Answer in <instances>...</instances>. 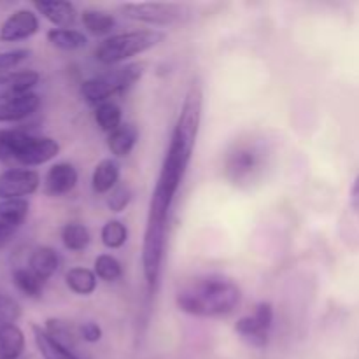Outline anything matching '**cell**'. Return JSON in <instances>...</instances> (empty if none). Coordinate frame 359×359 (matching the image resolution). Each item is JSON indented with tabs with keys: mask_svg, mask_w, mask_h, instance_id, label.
<instances>
[{
	"mask_svg": "<svg viewBox=\"0 0 359 359\" xmlns=\"http://www.w3.org/2000/svg\"><path fill=\"white\" fill-rule=\"evenodd\" d=\"M34 7L58 28H70L76 23V7L72 2L67 0H37L34 2Z\"/></svg>",
	"mask_w": 359,
	"mask_h": 359,
	"instance_id": "cell-15",
	"label": "cell"
},
{
	"mask_svg": "<svg viewBox=\"0 0 359 359\" xmlns=\"http://www.w3.org/2000/svg\"><path fill=\"white\" fill-rule=\"evenodd\" d=\"M13 283L16 286V290L28 298H41L46 284L28 266H18V269H14Z\"/></svg>",
	"mask_w": 359,
	"mask_h": 359,
	"instance_id": "cell-23",
	"label": "cell"
},
{
	"mask_svg": "<svg viewBox=\"0 0 359 359\" xmlns=\"http://www.w3.org/2000/svg\"><path fill=\"white\" fill-rule=\"evenodd\" d=\"M241 287L223 276H207L196 279L175 297L179 311L195 318L228 316L241 305Z\"/></svg>",
	"mask_w": 359,
	"mask_h": 359,
	"instance_id": "cell-2",
	"label": "cell"
},
{
	"mask_svg": "<svg viewBox=\"0 0 359 359\" xmlns=\"http://www.w3.org/2000/svg\"><path fill=\"white\" fill-rule=\"evenodd\" d=\"M39 105H41V97L34 91L13 100L0 102V123L23 121L37 112Z\"/></svg>",
	"mask_w": 359,
	"mask_h": 359,
	"instance_id": "cell-14",
	"label": "cell"
},
{
	"mask_svg": "<svg viewBox=\"0 0 359 359\" xmlns=\"http://www.w3.org/2000/svg\"><path fill=\"white\" fill-rule=\"evenodd\" d=\"M165 35L158 30H133L107 37L95 49V58L104 65H118L132 56L149 51L160 44Z\"/></svg>",
	"mask_w": 359,
	"mask_h": 359,
	"instance_id": "cell-4",
	"label": "cell"
},
{
	"mask_svg": "<svg viewBox=\"0 0 359 359\" xmlns=\"http://www.w3.org/2000/svg\"><path fill=\"white\" fill-rule=\"evenodd\" d=\"M351 203H353L354 209L359 212V174H358V177L354 179L353 189H351Z\"/></svg>",
	"mask_w": 359,
	"mask_h": 359,
	"instance_id": "cell-34",
	"label": "cell"
},
{
	"mask_svg": "<svg viewBox=\"0 0 359 359\" xmlns=\"http://www.w3.org/2000/svg\"><path fill=\"white\" fill-rule=\"evenodd\" d=\"M263 151L252 142L235 144L224 160L226 177L235 184H249L262 172Z\"/></svg>",
	"mask_w": 359,
	"mask_h": 359,
	"instance_id": "cell-7",
	"label": "cell"
},
{
	"mask_svg": "<svg viewBox=\"0 0 359 359\" xmlns=\"http://www.w3.org/2000/svg\"><path fill=\"white\" fill-rule=\"evenodd\" d=\"M102 244L107 249H119L128 241V228L125 223L118 219L107 221L100 231Z\"/></svg>",
	"mask_w": 359,
	"mask_h": 359,
	"instance_id": "cell-28",
	"label": "cell"
},
{
	"mask_svg": "<svg viewBox=\"0 0 359 359\" xmlns=\"http://www.w3.org/2000/svg\"><path fill=\"white\" fill-rule=\"evenodd\" d=\"M60 153V146L51 137H37L23 130H0V161L37 167L51 161Z\"/></svg>",
	"mask_w": 359,
	"mask_h": 359,
	"instance_id": "cell-3",
	"label": "cell"
},
{
	"mask_svg": "<svg viewBox=\"0 0 359 359\" xmlns=\"http://www.w3.org/2000/svg\"><path fill=\"white\" fill-rule=\"evenodd\" d=\"M95 273L98 279L105 280V283H114L123 273L121 263L111 255H100L95 259Z\"/></svg>",
	"mask_w": 359,
	"mask_h": 359,
	"instance_id": "cell-29",
	"label": "cell"
},
{
	"mask_svg": "<svg viewBox=\"0 0 359 359\" xmlns=\"http://www.w3.org/2000/svg\"><path fill=\"white\" fill-rule=\"evenodd\" d=\"M77 179H79V175H77L76 167L72 163H67V161L55 163L46 174V193L49 196L69 195L77 186Z\"/></svg>",
	"mask_w": 359,
	"mask_h": 359,
	"instance_id": "cell-12",
	"label": "cell"
},
{
	"mask_svg": "<svg viewBox=\"0 0 359 359\" xmlns=\"http://www.w3.org/2000/svg\"><path fill=\"white\" fill-rule=\"evenodd\" d=\"M137 140H139V130L132 123H123L119 128L109 133L107 137V147L111 154L116 158H126L135 147Z\"/></svg>",
	"mask_w": 359,
	"mask_h": 359,
	"instance_id": "cell-17",
	"label": "cell"
},
{
	"mask_svg": "<svg viewBox=\"0 0 359 359\" xmlns=\"http://www.w3.org/2000/svg\"><path fill=\"white\" fill-rule=\"evenodd\" d=\"M119 181V165L116 160L111 158H105L100 163L95 167L93 175H91V186H93V191L98 195H105V193H111L112 189L118 186Z\"/></svg>",
	"mask_w": 359,
	"mask_h": 359,
	"instance_id": "cell-18",
	"label": "cell"
},
{
	"mask_svg": "<svg viewBox=\"0 0 359 359\" xmlns=\"http://www.w3.org/2000/svg\"><path fill=\"white\" fill-rule=\"evenodd\" d=\"M79 337L88 344H97L102 339V328L93 321L84 323L79 328Z\"/></svg>",
	"mask_w": 359,
	"mask_h": 359,
	"instance_id": "cell-33",
	"label": "cell"
},
{
	"mask_svg": "<svg viewBox=\"0 0 359 359\" xmlns=\"http://www.w3.org/2000/svg\"><path fill=\"white\" fill-rule=\"evenodd\" d=\"M41 175L32 168H9L0 174V200H20L34 195Z\"/></svg>",
	"mask_w": 359,
	"mask_h": 359,
	"instance_id": "cell-9",
	"label": "cell"
},
{
	"mask_svg": "<svg viewBox=\"0 0 359 359\" xmlns=\"http://www.w3.org/2000/svg\"><path fill=\"white\" fill-rule=\"evenodd\" d=\"M25 351V335L16 325L0 332V359H21Z\"/></svg>",
	"mask_w": 359,
	"mask_h": 359,
	"instance_id": "cell-22",
	"label": "cell"
},
{
	"mask_svg": "<svg viewBox=\"0 0 359 359\" xmlns=\"http://www.w3.org/2000/svg\"><path fill=\"white\" fill-rule=\"evenodd\" d=\"M90 231L81 223H69L62 228V242L69 251H84L90 244Z\"/></svg>",
	"mask_w": 359,
	"mask_h": 359,
	"instance_id": "cell-25",
	"label": "cell"
},
{
	"mask_svg": "<svg viewBox=\"0 0 359 359\" xmlns=\"http://www.w3.org/2000/svg\"><path fill=\"white\" fill-rule=\"evenodd\" d=\"M39 79L41 76L35 70H16V72L9 74L7 77L0 79V102L13 100V98L32 93V90L37 86Z\"/></svg>",
	"mask_w": 359,
	"mask_h": 359,
	"instance_id": "cell-13",
	"label": "cell"
},
{
	"mask_svg": "<svg viewBox=\"0 0 359 359\" xmlns=\"http://www.w3.org/2000/svg\"><path fill=\"white\" fill-rule=\"evenodd\" d=\"M39 32V18L30 9H18L0 25V41L20 42Z\"/></svg>",
	"mask_w": 359,
	"mask_h": 359,
	"instance_id": "cell-10",
	"label": "cell"
},
{
	"mask_svg": "<svg viewBox=\"0 0 359 359\" xmlns=\"http://www.w3.org/2000/svg\"><path fill=\"white\" fill-rule=\"evenodd\" d=\"M144 65L140 63H130V65L118 67L109 72L100 74L97 77L84 81L81 86V95L90 105H100L109 102L114 95L125 93L142 77Z\"/></svg>",
	"mask_w": 359,
	"mask_h": 359,
	"instance_id": "cell-5",
	"label": "cell"
},
{
	"mask_svg": "<svg viewBox=\"0 0 359 359\" xmlns=\"http://www.w3.org/2000/svg\"><path fill=\"white\" fill-rule=\"evenodd\" d=\"M65 283L72 293L88 297L97 290V273L84 266H76L70 269L65 276Z\"/></svg>",
	"mask_w": 359,
	"mask_h": 359,
	"instance_id": "cell-21",
	"label": "cell"
},
{
	"mask_svg": "<svg viewBox=\"0 0 359 359\" xmlns=\"http://www.w3.org/2000/svg\"><path fill=\"white\" fill-rule=\"evenodd\" d=\"M28 56H30V49H11V51L0 53V79L16 72L14 69H18Z\"/></svg>",
	"mask_w": 359,
	"mask_h": 359,
	"instance_id": "cell-30",
	"label": "cell"
},
{
	"mask_svg": "<svg viewBox=\"0 0 359 359\" xmlns=\"http://www.w3.org/2000/svg\"><path fill=\"white\" fill-rule=\"evenodd\" d=\"M30 210V203L25 198L0 200V249L14 237L25 223Z\"/></svg>",
	"mask_w": 359,
	"mask_h": 359,
	"instance_id": "cell-11",
	"label": "cell"
},
{
	"mask_svg": "<svg viewBox=\"0 0 359 359\" xmlns=\"http://www.w3.org/2000/svg\"><path fill=\"white\" fill-rule=\"evenodd\" d=\"M130 200H132V189L126 184H118L107 198V207L112 212H123L128 207Z\"/></svg>",
	"mask_w": 359,
	"mask_h": 359,
	"instance_id": "cell-32",
	"label": "cell"
},
{
	"mask_svg": "<svg viewBox=\"0 0 359 359\" xmlns=\"http://www.w3.org/2000/svg\"><path fill=\"white\" fill-rule=\"evenodd\" d=\"M58 266H60V256L53 248L41 245V248H35L34 251L30 252V258H28V269H30L35 276L41 277L44 283L49 279V277L55 276Z\"/></svg>",
	"mask_w": 359,
	"mask_h": 359,
	"instance_id": "cell-16",
	"label": "cell"
},
{
	"mask_svg": "<svg viewBox=\"0 0 359 359\" xmlns=\"http://www.w3.org/2000/svg\"><path fill=\"white\" fill-rule=\"evenodd\" d=\"M203 93L200 84L191 83L182 100L181 111L172 130L170 142L161 163L160 175L153 189L147 212L146 231L142 242V272L149 290L158 283L161 272V262L167 245L168 216L177 196L184 175L188 172L196 139H198L200 123H202Z\"/></svg>",
	"mask_w": 359,
	"mask_h": 359,
	"instance_id": "cell-1",
	"label": "cell"
},
{
	"mask_svg": "<svg viewBox=\"0 0 359 359\" xmlns=\"http://www.w3.org/2000/svg\"><path fill=\"white\" fill-rule=\"evenodd\" d=\"M21 314V309L16 300L7 294H0V332L7 326H13Z\"/></svg>",
	"mask_w": 359,
	"mask_h": 359,
	"instance_id": "cell-31",
	"label": "cell"
},
{
	"mask_svg": "<svg viewBox=\"0 0 359 359\" xmlns=\"http://www.w3.org/2000/svg\"><path fill=\"white\" fill-rule=\"evenodd\" d=\"M46 37H48L49 44L62 49V51H77L88 44L86 35L79 30H74V28H53Z\"/></svg>",
	"mask_w": 359,
	"mask_h": 359,
	"instance_id": "cell-20",
	"label": "cell"
},
{
	"mask_svg": "<svg viewBox=\"0 0 359 359\" xmlns=\"http://www.w3.org/2000/svg\"><path fill=\"white\" fill-rule=\"evenodd\" d=\"M84 28L93 35H107L114 30L116 20L107 11L100 9H84L81 14Z\"/></svg>",
	"mask_w": 359,
	"mask_h": 359,
	"instance_id": "cell-24",
	"label": "cell"
},
{
	"mask_svg": "<svg viewBox=\"0 0 359 359\" xmlns=\"http://www.w3.org/2000/svg\"><path fill=\"white\" fill-rule=\"evenodd\" d=\"M121 11L130 20L154 27L181 23L189 16L188 7L174 2H128L123 4Z\"/></svg>",
	"mask_w": 359,
	"mask_h": 359,
	"instance_id": "cell-6",
	"label": "cell"
},
{
	"mask_svg": "<svg viewBox=\"0 0 359 359\" xmlns=\"http://www.w3.org/2000/svg\"><path fill=\"white\" fill-rule=\"evenodd\" d=\"M46 333L56 342L62 344L63 347L70 351H76V330L70 323L62 321V319H48L46 321Z\"/></svg>",
	"mask_w": 359,
	"mask_h": 359,
	"instance_id": "cell-27",
	"label": "cell"
},
{
	"mask_svg": "<svg viewBox=\"0 0 359 359\" xmlns=\"http://www.w3.org/2000/svg\"><path fill=\"white\" fill-rule=\"evenodd\" d=\"M32 332H34L35 346H37L39 353H41V356L44 359H81L76 354V351H70L67 347H63L62 344L51 339L46 333V330L41 328L39 325L32 326Z\"/></svg>",
	"mask_w": 359,
	"mask_h": 359,
	"instance_id": "cell-19",
	"label": "cell"
},
{
	"mask_svg": "<svg viewBox=\"0 0 359 359\" xmlns=\"http://www.w3.org/2000/svg\"><path fill=\"white\" fill-rule=\"evenodd\" d=\"M95 121L100 126L102 132L112 133L123 125L121 109L112 104V102H104V104L97 105V109H95Z\"/></svg>",
	"mask_w": 359,
	"mask_h": 359,
	"instance_id": "cell-26",
	"label": "cell"
},
{
	"mask_svg": "<svg viewBox=\"0 0 359 359\" xmlns=\"http://www.w3.org/2000/svg\"><path fill=\"white\" fill-rule=\"evenodd\" d=\"M273 325V307L269 302L256 305L255 312L244 316L235 325V332L252 347H265L269 344Z\"/></svg>",
	"mask_w": 359,
	"mask_h": 359,
	"instance_id": "cell-8",
	"label": "cell"
}]
</instances>
